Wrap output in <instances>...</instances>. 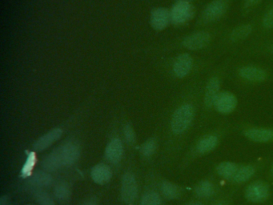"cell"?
Returning a JSON list of instances; mask_svg holds the SVG:
<instances>
[{
  "mask_svg": "<svg viewBox=\"0 0 273 205\" xmlns=\"http://www.w3.org/2000/svg\"><path fill=\"white\" fill-rule=\"evenodd\" d=\"M204 81L199 79L192 84L185 99L176 107L170 120L172 136L179 142L186 138L194 127L201 109Z\"/></svg>",
  "mask_w": 273,
  "mask_h": 205,
  "instance_id": "obj_1",
  "label": "cell"
},
{
  "mask_svg": "<svg viewBox=\"0 0 273 205\" xmlns=\"http://www.w3.org/2000/svg\"><path fill=\"white\" fill-rule=\"evenodd\" d=\"M233 62V59L229 58L215 66L204 82L201 109V124L206 122L209 116L214 112L215 101L222 92L223 83L230 72Z\"/></svg>",
  "mask_w": 273,
  "mask_h": 205,
  "instance_id": "obj_2",
  "label": "cell"
},
{
  "mask_svg": "<svg viewBox=\"0 0 273 205\" xmlns=\"http://www.w3.org/2000/svg\"><path fill=\"white\" fill-rule=\"evenodd\" d=\"M233 128V125L229 123H223L203 132L192 143L187 153L184 160L185 166L217 150Z\"/></svg>",
  "mask_w": 273,
  "mask_h": 205,
  "instance_id": "obj_3",
  "label": "cell"
},
{
  "mask_svg": "<svg viewBox=\"0 0 273 205\" xmlns=\"http://www.w3.org/2000/svg\"><path fill=\"white\" fill-rule=\"evenodd\" d=\"M258 16L251 20L241 22L235 26L226 28L214 46L215 51L218 55L235 52L237 50L251 41L255 37L258 29Z\"/></svg>",
  "mask_w": 273,
  "mask_h": 205,
  "instance_id": "obj_4",
  "label": "cell"
},
{
  "mask_svg": "<svg viewBox=\"0 0 273 205\" xmlns=\"http://www.w3.org/2000/svg\"><path fill=\"white\" fill-rule=\"evenodd\" d=\"M229 74L241 87H258L273 82V67L251 60H240L233 63Z\"/></svg>",
  "mask_w": 273,
  "mask_h": 205,
  "instance_id": "obj_5",
  "label": "cell"
},
{
  "mask_svg": "<svg viewBox=\"0 0 273 205\" xmlns=\"http://www.w3.org/2000/svg\"><path fill=\"white\" fill-rule=\"evenodd\" d=\"M225 29L219 24L205 28H197L196 31L183 37L180 46L188 52L207 51L211 47H214Z\"/></svg>",
  "mask_w": 273,
  "mask_h": 205,
  "instance_id": "obj_6",
  "label": "cell"
},
{
  "mask_svg": "<svg viewBox=\"0 0 273 205\" xmlns=\"http://www.w3.org/2000/svg\"><path fill=\"white\" fill-rule=\"evenodd\" d=\"M213 61L210 59L195 57L190 52L180 53L172 63V73L179 79H186L194 74L201 75L203 71L210 70Z\"/></svg>",
  "mask_w": 273,
  "mask_h": 205,
  "instance_id": "obj_7",
  "label": "cell"
},
{
  "mask_svg": "<svg viewBox=\"0 0 273 205\" xmlns=\"http://www.w3.org/2000/svg\"><path fill=\"white\" fill-rule=\"evenodd\" d=\"M233 0H211L199 14L195 26L205 28L218 25L229 14Z\"/></svg>",
  "mask_w": 273,
  "mask_h": 205,
  "instance_id": "obj_8",
  "label": "cell"
},
{
  "mask_svg": "<svg viewBox=\"0 0 273 205\" xmlns=\"http://www.w3.org/2000/svg\"><path fill=\"white\" fill-rule=\"evenodd\" d=\"M237 56L245 57H267L273 59V36L264 37L260 39H252L249 43L240 47L233 53Z\"/></svg>",
  "mask_w": 273,
  "mask_h": 205,
  "instance_id": "obj_9",
  "label": "cell"
},
{
  "mask_svg": "<svg viewBox=\"0 0 273 205\" xmlns=\"http://www.w3.org/2000/svg\"><path fill=\"white\" fill-rule=\"evenodd\" d=\"M240 133L250 142L260 144H273V126H258L241 124L238 126Z\"/></svg>",
  "mask_w": 273,
  "mask_h": 205,
  "instance_id": "obj_10",
  "label": "cell"
},
{
  "mask_svg": "<svg viewBox=\"0 0 273 205\" xmlns=\"http://www.w3.org/2000/svg\"><path fill=\"white\" fill-rule=\"evenodd\" d=\"M244 197L252 204H262L269 201L271 197V185L269 181L257 179L246 185Z\"/></svg>",
  "mask_w": 273,
  "mask_h": 205,
  "instance_id": "obj_11",
  "label": "cell"
},
{
  "mask_svg": "<svg viewBox=\"0 0 273 205\" xmlns=\"http://www.w3.org/2000/svg\"><path fill=\"white\" fill-rule=\"evenodd\" d=\"M267 162L266 159H259L254 162L240 165L237 173L229 184L233 186H238L249 183L265 168Z\"/></svg>",
  "mask_w": 273,
  "mask_h": 205,
  "instance_id": "obj_12",
  "label": "cell"
},
{
  "mask_svg": "<svg viewBox=\"0 0 273 205\" xmlns=\"http://www.w3.org/2000/svg\"><path fill=\"white\" fill-rule=\"evenodd\" d=\"M170 13L171 23L176 26H183L194 19L197 9L192 2L176 0Z\"/></svg>",
  "mask_w": 273,
  "mask_h": 205,
  "instance_id": "obj_13",
  "label": "cell"
},
{
  "mask_svg": "<svg viewBox=\"0 0 273 205\" xmlns=\"http://www.w3.org/2000/svg\"><path fill=\"white\" fill-rule=\"evenodd\" d=\"M239 100L235 93L231 91L222 90L217 96L214 104V112L221 116H229L237 110Z\"/></svg>",
  "mask_w": 273,
  "mask_h": 205,
  "instance_id": "obj_14",
  "label": "cell"
},
{
  "mask_svg": "<svg viewBox=\"0 0 273 205\" xmlns=\"http://www.w3.org/2000/svg\"><path fill=\"white\" fill-rule=\"evenodd\" d=\"M220 193V188L214 180L205 178L197 182L193 189V194L198 200L209 201L217 198Z\"/></svg>",
  "mask_w": 273,
  "mask_h": 205,
  "instance_id": "obj_15",
  "label": "cell"
},
{
  "mask_svg": "<svg viewBox=\"0 0 273 205\" xmlns=\"http://www.w3.org/2000/svg\"><path fill=\"white\" fill-rule=\"evenodd\" d=\"M273 0L261 13L258 18V29L255 39L273 35Z\"/></svg>",
  "mask_w": 273,
  "mask_h": 205,
  "instance_id": "obj_16",
  "label": "cell"
},
{
  "mask_svg": "<svg viewBox=\"0 0 273 205\" xmlns=\"http://www.w3.org/2000/svg\"><path fill=\"white\" fill-rule=\"evenodd\" d=\"M138 196V185L132 173H126L122 180L121 197L126 204L132 205Z\"/></svg>",
  "mask_w": 273,
  "mask_h": 205,
  "instance_id": "obj_17",
  "label": "cell"
},
{
  "mask_svg": "<svg viewBox=\"0 0 273 205\" xmlns=\"http://www.w3.org/2000/svg\"><path fill=\"white\" fill-rule=\"evenodd\" d=\"M59 158L63 166H70L78 161L80 149L75 143L69 142L63 144L59 149H57Z\"/></svg>",
  "mask_w": 273,
  "mask_h": 205,
  "instance_id": "obj_18",
  "label": "cell"
},
{
  "mask_svg": "<svg viewBox=\"0 0 273 205\" xmlns=\"http://www.w3.org/2000/svg\"><path fill=\"white\" fill-rule=\"evenodd\" d=\"M171 23L170 10L165 7H158L152 10L151 24L156 31H163Z\"/></svg>",
  "mask_w": 273,
  "mask_h": 205,
  "instance_id": "obj_19",
  "label": "cell"
},
{
  "mask_svg": "<svg viewBox=\"0 0 273 205\" xmlns=\"http://www.w3.org/2000/svg\"><path fill=\"white\" fill-rule=\"evenodd\" d=\"M239 166L240 164L233 162V161H222L215 167V173L221 179L224 180L229 183L232 178L234 177L235 173H237Z\"/></svg>",
  "mask_w": 273,
  "mask_h": 205,
  "instance_id": "obj_20",
  "label": "cell"
},
{
  "mask_svg": "<svg viewBox=\"0 0 273 205\" xmlns=\"http://www.w3.org/2000/svg\"><path fill=\"white\" fill-rule=\"evenodd\" d=\"M124 155V146L120 139L111 140L106 149L105 157L107 161L112 164H117L121 161Z\"/></svg>",
  "mask_w": 273,
  "mask_h": 205,
  "instance_id": "obj_21",
  "label": "cell"
},
{
  "mask_svg": "<svg viewBox=\"0 0 273 205\" xmlns=\"http://www.w3.org/2000/svg\"><path fill=\"white\" fill-rule=\"evenodd\" d=\"M63 134V131L60 128H55L53 130L47 132V134L38 139L36 142L34 143V148L38 151H43L48 149L51 144L59 140Z\"/></svg>",
  "mask_w": 273,
  "mask_h": 205,
  "instance_id": "obj_22",
  "label": "cell"
},
{
  "mask_svg": "<svg viewBox=\"0 0 273 205\" xmlns=\"http://www.w3.org/2000/svg\"><path fill=\"white\" fill-rule=\"evenodd\" d=\"M91 178L95 183L105 185L111 181L112 172L107 165L99 164L94 167L91 173Z\"/></svg>",
  "mask_w": 273,
  "mask_h": 205,
  "instance_id": "obj_23",
  "label": "cell"
},
{
  "mask_svg": "<svg viewBox=\"0 0 273 205\" xmlns=\"http://www.w3.org/2000/svg\"><path fill=\"white\" fill-rule=\"evenodd\" d=\"M160 192L165 199L169 201L179 200L182 197L183 190L179 185L169 181H164L160 185Z\"/></svg>",
  "mask_w": 273,
  "mask_h": 205,
  "instance_id": "obj_24",
  "label": "cell"
},
{
  "mask_svg": "<svg viewBox=\"0 0 273 205\" xmlns=\"http://www.w3.org/2000/svg\"><path fill=\"white\" fill-rule=\"evenodd\" d=\"M42 166H43V169L48 172V173L55 172V171L60 169L61 167H63L60 158H59V153H58L57 150L54 151L53 153L48 155L43 160V163H42Z\"/></svg>",
  "mask_w": 273,
  "mask_h": 205,
  "instance_id": "obj_25",
  "label": "cell"
},
{
  "mask_svg": "<svg viewBox=\"0 0 273 205\" xmlns=\"http://www.w3.org/2000/svg\"><path fill=\"white\" fill-rule=\"evenodd\" d=\"M52 177L47 171H39L37 172L32 177L30 183L35 187H49L52 184Z\"/></svg>",
  "mask_w": 273,
  "mask_h": 205,
  "instance_id": "obj_26",
  "label": "cell"
},
{
  "mask_svg": "<svg viewBox=\"0 0 273 205\" xmlns=\"http://www.w3.org/2000/svg\"><path fill=\"white\" fill-rule=\"evenodd\" d=\"M53 193L57 200L60 201H67L71 197V189L66 182H59L55 185Z\"/></svg>",
  "mask_w": 273,
  "mask_h": 205,
  "instance_id": "obj_27",
  "label": "cell"
},
{
  "mask_svg": "<svg viewBox=\"0 0 273 205\" xmlns=\"http://www.w3.org/2000/svg\"><path fill=\"white\" fill-rule=\"evenodd\" d=\"M37 157L36 154L34 152L29 153L26 157V161H25L24 165L22 166V171H21V174L22 177L26 178L32 175L33 169H34V166L36 165Z\"/></svg>",
  "mask_w": 273,
  "mask_h": 205,
  "instance_id": "obj_28",
  "label": "cell"
},
{
  "mask_svg": "<svg viewBox=\"0 0 273 205\" xmlns=\"http://www.w3.org/2000/svg\"><path fill=\"white\" fill-rule=\"evenodd\" d=\"M264 0H243L241 6V14L244 17L248 16L255 11Z\"/></svg>",
  "mask_w": 273,
  "mask_h": 205,
  "instance_id": "obj_29",
  "label": "cell"
},
{
  "mask_svg": "<svg viewBox=\"0 0 273 205\" xmlns=\"http://www.w3.org/2000/svg\"><path fill=\"white\" fill-rule=\"evenodd\" d=\"M162 198L156 192H148L142 197L140 205H161Z\"/></svg>",
  "mask_w": 273,
  "mask_h": 205,
  "instance_id": "obj_30",
  "label": "cell"
},
{
  "mask_svg": "<svg viewBox=\"0 0 273 205\" xmlns=\"http://www.w3.org/2000/svg\"><path fill=\"white\" fill-rule=\"evenodd\" d=\"M157 149V142L155 139L147 140L141 147V153L144 157H150L156 152Z\"/></svg>",
  "mask_w": 273,
  "mask_h": 205,
  "instance_id": "obj_31",
  "label": "cell"
},
{
  "mask_svg": "<svg viewBox=\"0 0 273 205\" xmlns=\"http://www.w3.org/2000/svg\"><path fill=\"white\" fill-rule=\"evenodd\" d=\"M35 198L39 205H56L52 197L44 191H37Z\"/></svg>",
  "mask_w": 273,
  "mask_h": 205,
  "instance_id": "obj_32",
  "label": "cell"
},
{
  "mask_svg": "<svg viewBox=\"0 0 273 205\" xmlns=\"http://www.w3.org/2000/svg\"><path fill=\"white\" fill-rule=\"evenodd\" d=\"M124 137H125L127 142L129 143V144H132V143L135 142V140H136V135H135V132H134L133 128H132V126L130 124H127L125 128H124Z\"/></svg>",
  "mask_w": 273,
  "mask_h": 205,
  "instance_id": "obj_33",
  "label": "cell"
},
{
  "mask_svg": "<svg viewBox=\"0 0 273 205\" xmlns=\"http://www.w3.org/2000/svg\"><path fill=\"white\" fill-rule=\"evenodd\" d=\"M210 205H232V203L229 197H220L215 198Z\"/></svg>",
  "mask_w": 273,
  "mask_h": 205,
  "instance_id": "obj_34",
  "label": "cell"
},
{
  "mask_svg": "<svg viewBox=\"0 0 273 205\" xmlns=\"http://www.w3.org/2000/svg\"><path fill=\"white\" fill-rule=\"evenodd\" d=\"M184 205H208V201H202V200H195L190 201Z\"/></svg>",
  "mask_w": 273,
  "mask_h": 205,
  "instance_id": "obj_35",
  "label": "cell"
},
{
  "mask_svg": "<svg viewBox=\"0 0 273 205\" xmlns=\"http://www.w3.org/2000/svg\"><path fill=\"white\" fill-rule=\"evenodd\" d=\"M267 181H269V182L273 181V161L272 165L269 167V171H268Z\"/></svg>",
  "mask_w": 273,
  "mask_h": 205,
  "instance_id": "obj_36",
  "label": "cell"
},
{
  "mask_svg": "<svg viewBox=\"0 0 273 205\" xmlns=\"http://www.w3.org/2000/svg\"><path fill=\"white\" fill-rule=\"evenodd\" d=\"M0 205H10V200L8 197L4 196L0 200Z\"/></svg>",
  "mask_w": 273,
  "mask_h": 205,
  "instance_id": "obj_37",
  "label": "cell"
},
{
  "mask_svg": "<svg viewBox=\"0 0 273 205\" xmlns=\"http://www.w3.org/2000/svg\"><path fill=\"white\" fill-rule=\"evenodd\" d=\"M83 205H97V204H96L95 201L91 200V201H86L85 203L83 204Z\"/></svg>",
  "mask_w": 273,
  "mask_h": 205,
  "instance_id": "obj_38",
  "label": "cell"
},
{
  "mask_svg": "<svg viewBox=\"0 0 273 205\" xmlns=\"http://www.w3.org/2000/svg\"><path fill=\"white\" fill-rule=\"evenodd\" d=\"M179 1H185V2H193L194 1H196V0H179Z\"/></svg>",
  "mask_w": 273,
  "mask_h": 205,
  "instance_id": "obj_39",
  "label": "cell"
},
{
  "mask_svg": "<svg viewBox=\"0 0 273 205\" xmlns=\"http://www.w3.org/2000/svg\"><path fill=\"white\" fill-rule=\"evenodd\" d=\"M272 60H273V59H272Z\"/></svg>",
  "mask_w": 273,
  "mask_h": 205,
  "instance_id": "obj_40",
  "label": "cell"
},
{
  "mask_svg": "<svg viewBox=\"0 0 273 205\" xmlns=\"http://www.w3.org/2000/svg\"></svg>",
  "mask_w": 273,
  "mask_h": 205,
  "instance_id": "obj_41",
  "label": "cell"
}]
</instances>
